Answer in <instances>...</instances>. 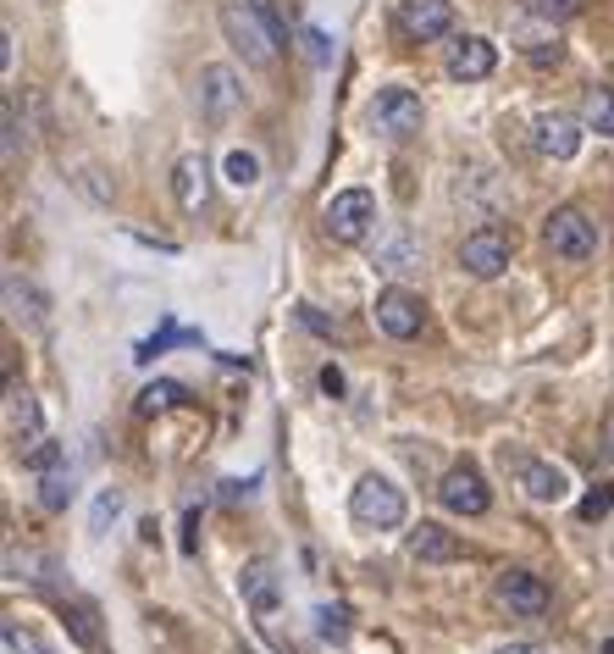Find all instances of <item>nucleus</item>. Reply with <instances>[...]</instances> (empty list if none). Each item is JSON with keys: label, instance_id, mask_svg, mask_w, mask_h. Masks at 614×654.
Masks as SVG:
<instances>
[{"label": "nucleus", "instance_id": "obj_1", "mask_svg": "<svg viewBox=\"0 0 614 654\" xmlns=\"http://www.w3.org/2000/svg\"><path fill=\"white\" fill-rule=\"evenodd\" d=\"M222 34H227V45L250 62V67H272L277 62V29L250 7V0H227V7H222Z\"/></svg>", "mask_w": 614, "mask_h": 654}, {"label": "nucleus", "instance_id": "obj_2", "mask_svg": "<svg viewBox=\"0 0 614 654\" xmlns=\"http://www.w3.org/2000/svg\"><path fill=\"white\" fill-rule=\"evenodd\" d=\"M349 516H354L360 527L393 532V527H404L410 505H404V488H399V483H388L382 472H366V477L354 483V494H349Z\"/></svg>", "mask_w": 614, "mask_h": 654}, {"label": "nucleus", "instance_id": "obj_3", "mask_svg": "<svg viewBox=\"0 0 614 654\" xmlns=\"http://www.w3.org/2000/svg\"><path fill=\"white\" fill-rule=\"evenodd\" d=\"M371 123H377V134H388V139H415L421 123H426L421 95H410L404 84H388V89L371 101Z\"/></svg>", "mask_w": 614, "mask_h": 654}, {"label": "nucleus", "instance_id": "obj_4", "mask_svg": "<svg viewBox=\"0 0 614 654\" xmlns=\"http://www.w3.org/2000/svg\"><path fill=\"white\" fill-rule=\"evenodd\" d=\"M327 239H338V244H360L366 233H371V222H377V200L366 194V189H343V194H332L327 200Z\"/></svg>", "mask_w": 614, "mask_h": 654}, {"label": "nucleus", "instance_id": "obj_5", "mask_svg": "<svg viewBox=\"0 0 614 654\" xmlns=\"http://www.w3.org/2000/svg\"><path fill=\"white\" fill-rule=\"evenodd\" d=\"M542 239H548V250H553L559 261H592V250H597V233H592V222H586L575 205H559V211L548 217Z\"/></svg>", "mask_w": 614, "mask_h": 654}, {"label": "nucleus", "instance_id": "obj_6", "mask_svg": "<svg viewBox=\"0 0 614 654\" xmlns=\"http://www.w3.org/2000/svg\"><path fill=\"white\" fill-rule=\"evenodd\" d=\"M509 255H515V244H509V233H498V228H476V233H465V244H459V266L470 272V277H504L509 272Z\"/></svg>", "mask_w": 614, "mask_h": 654}, {"label": "nucleus", "instance_id": "obj_7", "mask_svg": "<svg viewBox=\"0 0 614 654\" xmlns=\"http://www.w3.org/2000/svg\"><path fill=\"white\" fill-rule=\"evenodd\" d=\"M371 310H377V327H382L388 339H415L421 327H426V299L410 294V288H382Z\"/></svg>", "mask_w": 614, "mask_h": 654}, {"label": "nucleus", "instance_id": "obj_8", "mask_svg": "<svg viewBox=\"0 0 614 654\" xmlns=\"http://www.w3.org/2000/svg\"><path fill=\"white\" fill-rule=\"evenodd\" d=\"M437 499H443V510H454V516H481V510L493 505L487 477H481L476 466H448L443 483H437Z\"/></svg>", "mask_w": 614, "mask_h": 654}, {"label": "nucleus", "instance_id": "obj_9", "mask_svg": "<svg viewBox=\"0 0 614 654\" xmlns=\"http://www.w3.org/2000/svg\"><path fill=\"white\" fill-rule=\"evenodd\" d=\"M7 310H12L18 327H29V334H51V299L34 277L7 272Z\"/></svg>", "mask_w": 614, "mask_h": 654}, {"label": "nucleus", "instance_id": "obj_10", "mask_svg": "<svg viewBox=\"0 0 614 654\" xmlns=\"http://www.w3.org/2000/svg\"><path fill=\"white\" fill-rule=\"evenodd\" d=\"M239 101H244V89H239V73H233L227 62L200 67V112H205L211 123H227V117L239 112Z\"/></svg>", "mask_w": 614, "mask_h": 654}, {"label": "nucleus", "instance_id": "obj_11", "mask_svg": "<svg viewBox=\"0 0 614 654\" xmlns=\"http://www.w3.org/2000/svg\"><path fill=\"white\" fill-rule=\"evenodd\" d=\"M399 23L410 40H443L454 34V7L448 0H399Z\"/></svg>", "mask_w": 614, "mask_h": 654}, {"label": "nucleus", "instance_id": "obj_12", "mask_svg": "<svg viewBox=\"0 0 614 654\" xmlns=\"http://www.w3.org/2000/svg\"><path fill=\"white\" fill-rule=\"evenodd\" d=\"M493 67H498V51H493V40H481V34H465V40H454V45H448V78H459V84H481Z\"/></svg>", "mask_w": 614, "mask_h": 654}, {"label": "nucleus", "instance_id": "obj_13", "mask_svg": "<svg viewBox=\"0 0 614 654\" xmlns=\"http://www.w3.org/2000/svg\"><path fill=\"white\" fill-rule=\"evenodd\" d=\"M493 599H498L504 610H515V615H542V610H548V588H542V577H531V571H504V577L493 582Z\"/></svg>", "mask_w": 614, "mask_h": 654}, {"label": "nucleus", "instance_id": "obj_14", "mask_svg": "<svg viewBox=\"0 0 614 654\" xmlns=\"http://www.w3.org/2000/svg\"><path fill=\"white\" fill-rule=\"evenodd\" d=\"M531 145H537L542 156H553V161H570V156L581 150V128H575L564 112H542V117L531 123Z\"/></svg>", "mask_w": 614, "mask_h": 654}, {"label": "nucleus", "instance_id": "obj_15", "mask_svg": "<svg viewBox=\"0 0 614 654\" xmlns=\"http://www.w3.org/2000/svg\"><path fill=\"white\" fill-rule=\"evenodd\" d=\"M7 433H12V444H40V405L18 383H7Z\"/></svg>", "mask_w": 614, "mask_h": 654}, {"label": "nucleus", "instance_id": "obj_16", "mask_svg": "<svg viewBox=\"0 0 614 654\" xmlns=\"http://www.w3.org/2000/svg\"><path fill=\"white\" fill-rule=\"evenodd\" d=\"M520 488H526L537 505H559V499L570 494V477H564L553 461H526V466H520Z\"/></svg>", "mask_w": 614, "mask_h": 654}, {"label": "nucleus", "instance_id": "obj_17", "mask_svg": "<svg viewBox=\"0 0 614 654\" xmlns=\"http://www.w3.org/2000/svg\"><path fill=\"white\" fill-rule=\"evenodd\" d=\"M410 555H415V560H432V566H443V560H459V555H465V544H459L448 527H437V521H421V527L410 532Z\"/></svg>", "mask_w": 614, "mask_h": 654}, {"label": "nucleus", "instance_id": "obj_18", "mask_svg": "<svg viewBox=\"0 0 614 654\" xmlns=\"http://www.w3.org/2000/svg\"><path fill=\"white\" fill-rule=\"evenodd\" d=\"M172 194H178L183 211H200V205H205V194H211V183H205V156H183V161L172 167Z\"/></svg>", "mask_w": 614, "mask_h": 654}, {"label": "nucleus", "instance_id": "obj_19", "mask_svg": "<svg viewBox=\"0 0 614 654\" xmlns=\"http://www.w3.org/2000/svg\"><path fill=\"white\" fill-rule=\"evenodd\" d=\"M377 266H382V272H410V266H421V244H415L404 228H388V233L377 239Z\"/></svg>", "mask_w": 614, "mask_h": 654}, {"label": "nucleus", "instance_id": "obj_20", "mask_svg": "<svg viewBox=\"0 0 614 654\" xmlns=\"http://www.w3.org/2000/svg\"><path fill=\"white\" fill-rule=\"evenodd\" d=\"M244 599H250L255 610H272V604H277V577H272V560H255V566L244 571Z\"/></svg>", "mask_w": 614, "mask_h": 654}, {"label": "nucleus", "instance_id": "obj_21", "mask_svg": "<svg viewBox=\"0 0 614 654\" xmlns=\"http://www.w3.org/2000/svg\"><path fill=\"white\" fill-rule=\"evenodd\" d=\"M40 505H45V510H67V505H73V472H67V466L45 472V483H40Z\"/></svg>", "mask_w": 614, "mask_h": 654}, {"label": "nucleus", "instance_id": "obj_22", "mask_svg": "<svg viewBox=\"0 0 614 654\" xmlns=\"http://www.w3.org/2000/svg\"><path fill=\"white\" fill-rule=\"evenodd\" d=\"M586 128L592 134H614V89H586Z\"/></svg>", "mask_w": 614, "mask_h": 654}, {"label": "nucleus", "instance_id": "obj_23", "mask_svg": "<svg viewBox=\"0 0 614 654\" xmlns=\"http://www.w3.org/2000/svg\"><path fill=\"white\" fill-rule=\"evenodd\" d=\"M227 183H233V189H255V183H261V156L227 150Z\"/></svg>", "mask_w": 614, "mask_h": 654}, {"label": "nucleus", "instance_id": "obj_24", "mask_svg": "<svg viewBox=\"0 0 614 654\" xmlns=\"http://www.w3.org/2000/svg\"><path fill=\"white\" fill-rule=\"evenodd\" d=\"M581 7H586V0H526V12L542 18V23H564V18H575Z\"/></svg>", "mask_w": 614, "mask_h": 654}, {"label": "nucleus", "instance_id": "obj_25", "mask_svg": "<svg viewBox=\"0 0 614 654\" xmlns=\"http://www.w3.org/2000/svg\"><path fill=\"white\" fill-rule=\"evenodd\" d=\"M178 400H183V389H178V383H150V389L139 394V405H145V411H172Z\"/></svg>", "mask_w": 614, "mask_h": 654}, {"label": "nucleus", "instance_id": "obj_26", "mask_svg": "<svg viewBox=\"0 0 614 654\" xmlns=\"http://www.w3.org/2000/svg\"><path fill=\"white\" fill-rule=\"evenodd\" d=\"M123 516V494L117 488H106L100 499H95V516H89V532H106V521H117Z\"/></svg>", "mask_w": 614, "mask_h": 654}, {"label": "nucleus", "instance_id": "obj_27", "mask_svg": "<svg viewBox=\"0 0 614 654\" xmlns=\"http://www.w3.org/2000/svg\"><path fill=\"white\" fill-rule=\"evenodd\" d=\"M29 466H34V472H56V466H62V444L40 439V444L29 450Z\"/></svg>", "mask_w": 614, "mask_h": 654}, {"label": "nucleus", "instance_id": "obj_28", "mask_svg": "<svg viewBox=\"0 0 614 654\" xmlns=\"http://www.w3.org/2000/svg\"><path fill=\"white\" fill-rule=\"evenodd\" d=\"M608 505H614V494H608V488H597V494L581 505V516H586V521H597V516H608Z\"/></svg>", "mask_w": 614, "mask_h": 654}, {"label": "nucleus", "instance_id": "obj_29", "mask_svg": "<svg viewBox=\"0 0 614 654\" xmlns=\"http://www.w3.org/2000/svg\"><path fill=\"white\" fill-rule=\"evenodd\" d=\"M316 621H321V637H343L349 626H343V610H316Z\"/></svg>", "mask_w": 614, "mask_h": 654}, {"label": "nucleus", "instance_id": "obj_30", "mask_svg": "<svg viewBox=\"0 0 614 654\" xmlns=\"http://www.w3.org/2000/svg\"><path fill=\"white\" fill-rule=\"evenodd\" d=\"M0 117H7V161H12V156H18V134H23V128H18V106L7 101V112H0Z\"/></svg>", "mask_w": 614, "mask_h": 654}, {"label": "nucleus", "instance_id": "obj_31", "mask_svg": "<svg viewBox=\"0 0 614 654\" xmlns=\"http://www.w3.org/2000/svg\"><path fill=\"white\" fill-rule=\"evenodd\" d=\"M305 45H310V62H316V67H327V56H332V51H327V34H316V29H310V34H305Z\"/></svg>", "mask_w": 614, "mask_h": 654}, {"label": "nucleus", "instance_id": "obj_32", "mask_svg": "<svg viewBox=\"0 0 614 654\" xmlns=\"http://www.w3.org/2000/svg\"><path fill=\"white\" fill-rule=\"evenodd\" d=\"M321 389H327V394H343V372L327 367V372H321Z\"/></svg>", "mask_w": 614, "mask_h": 654}, {"label": "nucleus", "instance_id": "obj_33", "mask_svg": "<svg viewBox=\"0 0 614 654\" xmlns=\"http://www.w3.org/2000/svg\"><path fill=\"white\" fill-rule=\"evenodd\" d=\"M493 654H542L537 643H504V648H493Z\"/></svg>", "mask_w": 614, "mask_h": 654}, {"label": "nucleus", "instance_id": "obj_34", "mask_svg": "<svg viewBox=\"0 0 614 654\" xmlns=\"http://www.w3.org/2000/svg\"><path fill=\"white\" fill-rule=\"evenodd\" d=\"M603 654H614V637H608V643H603Z\"/></svg>", "mask_w": 614, "mask_h": 654}]
</instances>
